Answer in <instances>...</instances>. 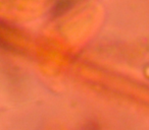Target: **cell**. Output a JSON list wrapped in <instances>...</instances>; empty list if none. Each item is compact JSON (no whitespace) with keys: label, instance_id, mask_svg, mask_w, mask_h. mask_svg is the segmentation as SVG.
Returning a JSON list of instances; mask_svg holds the SVG:
<instances>
[{"label":"cell","instance_id":"obj_1","mask_svg":"<svg viewBox=\"0 0 149 130\" xmlns=\"http://www.w3.org/2000/svg\"><path fill=\"white\" fill-rule=\"evenodd\" d=\"M52 0H0V19L10 21H30L49 11Z\"/></svg>","mask_w":149,"mask_h":130},{"label":"cell","instance_id":"obj_2","mask_svg":"<svg viewBox=\"0 0 149 130\" xmlns=\"http://www.w3.org/2000/svg\"><path fill=\"white\" fill-rule=\"evenodd\" d=\"M89 0H52L49 8L51 19H59L70 15L78 9L86 6Z\"/></svg>","mask_w":149,"mask_h":130}]
</instances>
